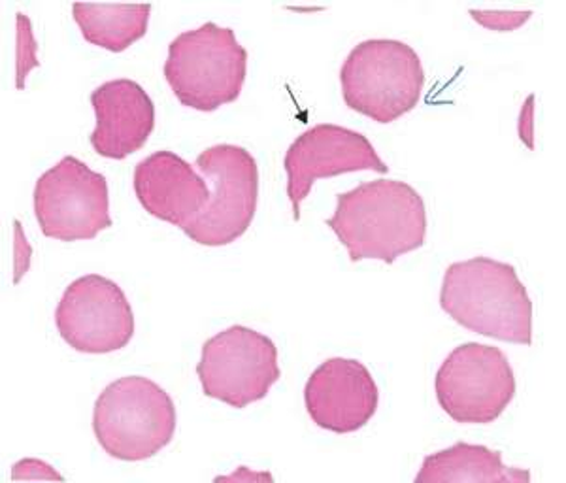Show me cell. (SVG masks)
Masks as SVG:
<instances>
[{"label":"cell","mask_w":566,"mask_h":483,"mask_svg":"<svg viewBox=\"0 0 566 483\" xmlns=\"http://www.w3.org/2000/svg\"><path fill=\"white\" fill-rule=\"evenodd\" d=\"M325 223L348 250L352 263L378 259L392 264L427 240L423 197L400 180L365 181L336 195L335 213Z\"/></svg>","instance_id":"1"},{"label":"cell","mask_w":566,"mask_h":483,"mask_svg":"<svg viewBox=\"0 0 566 483\" xmlns=\"http://www.w3.org/2000/svg\"><path fill=\"white\" fill-rule=\"evenodd\" d=\"M440 306L472 333L520 346L533 344V301L514 264L491 258L450 264Z\"/></svg>","instance_id":"2"},{"label":"cell","mask_w":566,"mask_h":483,"mask_svg":"<svg viewBox=\"0 0 566 483\" xmlns=\"http://www.w3.org/2000/svg\"><path fill=\"white\" fill-rule=\"evenodd\" d=\"M163 74L184 106L216 112L242 95L248 50L232 29L208 21L168 44Z\"/></svg>","instance_id":"3"},{"label":"cell","mask_w":566,"mask_h":483,"mask_svg":"<svg viewBox=\"0 0 566 483\" xmlns=\"http://www.w3.org/2000/svg\"><path fill=\"white\" fill-rule=\"evenodd\" d=\"M175 400L144 376H123L104 387L93 408V432L104 453L138 463L155 458L175 439Z\"/></svg>","instance_id":"4"},{"label":"cell","mask_w":566,"mask_h":483,"mask_svg":"<svg viewBox=\"0 0 566 483\" xmlns=\"http://www.w3.org/2000/svg\"><path fill=\"white\" fill-rule=\"evenodd\" d=\"M340 85L349 111L387 125L418 106L424 87L423 65L412 45L400 40H365L344 61Z\"/></svg>","instance_id":"5"},{"label":"cell","mask_w":566,"mask_h":483,"mask_svg":"<svg viewBox=\"0 0 566 483\" xmlns=\"http://www.w3.org/2000/svg\"><path fill=\"white\" fill-rule=\"evenodd\" d=\"M197 167L210 183V200L181 231L195 244L221 248L244 237L259 202V167L242 146L218 144L197 157Z\"/></svg>","instance_id":"6"},{"label":"cell","mask_w":566,"mask_h":483,"mask_svg":"<svg viewBox=\"0 0 566 483\" xmlns=\"http://www.w3.org/2000/svg\"><path fill=\"white\" fill-rule=\"evenodd\" d=\"M514 368L502 349L467 342L453 349L434 376L438 405L455 423L490 426L514 400Z\"/></svg>","instance_id":"7"},{"label":"cell","mask_w":566,"mask_h":483,"mask_svg":"<svg viewBox=\"0 0 566 483\" xmlns=\"http://www.w3.org/2000/svg\"><path fill=\"white\" fill-rule=\"evenodd\" d=\"M197 376L207 397L244 410L266 399L282 378L276 344L250 327L232 325L202 344Z\"/></svg>","instance_id":"8"},{"label":"cell","mask_w":566,"mask_h":483,"mask_svg":"<svg viewBox=\"0 0 566 483\" xmlns=\"http://www.w3.org/2000/svg\"><path fill=\"white\" fill-rule=\"evenodd\" d=\"M34 216L45 239L82 242L112 227L106 176L74 155L45 170L34 186Z\"/></svg>","instance_id":"9"},{"label":"cell","mask_w":566,"mask_h":483,"mask_svg":"<svg viewBox=\"0 0 566 483\" xmlns=\"http://www.w3.org/2000/svg\"><path fill=\"white\" fill-rule=\"evenodd\" d=\"M55 327L74 351L114 354L133 340L135 314L114 280L87 274L66 287L55 308Z\"/></svg>","instance_id":"10"},{"label":"cell","mask_w":566,"mask_h":483,"mask_svg":"<svg viewBox=\"0 0 566 483\" xmlns=\"http://www.w3.org/2000/svg\"><path fill=\"white\" fill-rule=\"evenodd\" d=\"M283 168L295 221L301 220V207L317 180L359 170L389 172L367 136L333 123L314 125L295 138L285 151Z\"/></svg>","instance_id":"11"},{"label":"cell","mask_w":566,"mask_h":483,"mask_svg":"<svg viewBox=\"0 0 566 483\" xmlns=\"http://www.w3.org/2000/svg\"><path fill=\"white\" fill-rule=\"evenodd\" d=\"M380 391L363 363L333 357L310 374L304 407L323 431L352 434L370 423L378 412Z\"/></svg>","instance_id":"12"},{"label":"cell","mask_w":566,"mask_h":483,"mask_svg":"<svg viewBox=\"0 0 566 483\" xmlns=\"http://www.w3.org/2000/svg\"><path fill=\"white\" fill-rule=\"evenodd\" d=\"M95 130L90 143L95 154L122 161L144 148L155 129V104L140 84L127 77L109 80L91 93Z\"/></svg>","instance_id":"13"},{"label":"cell","mask_w":566,"mask_h":483,"mask_svg":"<svg viewBox=\"0 0 566 483\" xmlns=\"http://www.w3.org/2000/svg\"><path fill=\"white\" fill-rule=\"evenodd\" d=\"M133 187L142 208L157 220L184 227L207 207L210 187L189 162L168 149L155 151L135 167Z\"/></svg>","instance_id":"14"},{"label":"cell","mask_w":566,"mask_h":483,"mask_svg":"<svg viewBox=\"0 0 566 483\" xmlns=\"http://www.w3.org/2000/svg\"><path fill=\"white\" fill-rule=\"evenodd\" d=\"M416 483L531 482V472L502 463L501 451L458 442L423 459Z\"/></svg>","instance_id":"15"},{"label":"cell","mask_w":566,"mask_h":483,"mask_svg":"<svg viewBox=\"0 0 566 483\" xmlns=\"http://www.w3.org/2000/svg\"><path fill=\"white\" fill-rule=\"evenodd\" d=\"M151 4L74 2L72 18L91 45L122 53L148 34Z\"/></svg>","instance_id":"16"},{"label":"cell","mask_w":566,"mask_h":483,"mask_svg":"<svg viewBox=\"0 0 566 483\" xmlns=\"http://www.w3.org/2000/svg\"><path fill=\"white\" fill-rule=\"evenodd\" d=\"M39 44L34 40L33 23L27 18L25 13H18V55H15V65H18V90H25L27 76L29 72L40 66Z\"/></svg>","instance_id":"17"},{"label":"cell","mask_w":566,"mask_h":483,"mask_svg":"<svg viewBox=\"0 0 566 483\" xmlns=\"http://www.w3.org/2000/svg\"><path fill=\"white\" fill-rule=\"evenodd\" d=\"M472 20L488 31L496 33H514L525 25L533 12L531 10H469Z\"/></svg>","instance_id":"18"},{"label":"cell","mask_w":566,"mask_h":483,"mask_svg":"<svg viewBox=\"0 0 566 483\" xmlns=\"http://www.w3.org/2000/svg\"><path fill=\"white\" fill-rule=\"evenodd\" d=\"M12 480H65L52 464L45 463L42 459H21L12 466Z\"/></svg>","instance_id":"19"},{"label":"cell","mask_w":566,"mask_h":483,"mask_svg":"<svg viewBox=\"0 0 566 483\" xmlns=\"http://www.w3.org/2000/svg\"><path fill=\"white\" fill-rule=\"evenodd\" d=\"M13 227H15V277H13V284H20L21 276H23V274L29 271V266H31L33 248L27 244L20 221H13Z\"/></svg>","instance_id":"20"}]
</instances>
